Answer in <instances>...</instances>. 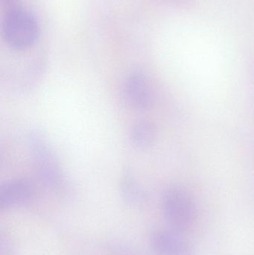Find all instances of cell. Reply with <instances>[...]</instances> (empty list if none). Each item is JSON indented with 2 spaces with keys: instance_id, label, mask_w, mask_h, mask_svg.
<instances>
[{
  "instance_id": "cell-1",
  "label": "cell",
  "mask_w": 254,
  "mask_h": 255,
  "mask_svg": "<svg viewBox=\"0 0 254 255\" xmlns=\"http://www.w3.org/2000/svg\"><path fill=\"white\" fill-rule=\"evenodd\" d=\"M29 145L41 181L58 194H67L71 188L70 181L44 136L38 132H32L30 133Z\"/></svg>"
},
{
  "instance_id": "cell-2",
  "label": "cell",
  "mask_w": 254,
  "mask_h": 255,
  "mask_svg": "<svg viewBox=\"0 0 254 255\" xmlns=\"http://www.w3.org/2000/svg\"><path fill=\"white\" fill-rule=\"evenodd\" d=\"M164 217L171 229L183 233L192 229L197 219V207L192 195L183 187H167L163 194Z\"/></svg>"
},
{
  "instance_id": "cell-3",
  "label": "cell",
  "mask_w": 254,
  "mask_h": 255,
  "mask_svg": "<svg viewBox=\"0 0 254 255\" xmlns=\"http://www.w3.org/2000/svg\"><path fill=\"white\" fill-rule=\"evenodd\" d=\"M2 34L7 44L16 50H25L37 42L40 27L35 16L22 7H13L5 13Z\"/></svg>"
},
{
  "instance_id": "cell-4",
  "label": "cell",
  "mask_w": 254,
  "mask_h": 255,
  "mask_svg": "<svg viewBox=\"0 0 254 255\" xmlns=\"http://www.w3.org/2000/svg\"><path fill=\"white\" fill-rule=\"evenodd\" d=\"M150 247L155 255H195L192 246L172 230H158L152 233Z\"/></svg>"
},
{
  "instance_id": "cell-5",
  "label": "cell",
  "mask_w": 254,
  "mask_h": 255,
  "mask_svg": "<svg viewBox=\"0 0 254 255\" xmlns=\"http://www.w3.org/2000/svg\"><path fill=\"white\" fill-rule=\"evenodd\" d=\"M124 94L128 104L137 110H147L153 104V88L148 78L140 72L131 73L127 78Z\"/></svg>"
},
{
  "instance_id": "cell-6",
  "label": "cell",
  "mask_w": 254,
  "mask_h": 255,
  "mask_svg": "<svg viewBox=\"0 0 254 255\" xmlns=\"http://www.w3.org/2000/svg\"><path fill=\"white\" fill-rule=\"evenodd\" d=\"M35 186L31 180L19 178L0 187V208L7 209L28 203L35 196Z\"/></svg>"
},
{
  "instance_id": "cell-7",
  "label": "cell",
  "mask_w": 254,
  "mask_h": 255,
  "mask_svg": "<svg viewBox=\"0 0 254 255\" xmlns=\"http://www.w3.org/2000/svg\"><path fill=\"white\" fill-rule=\"evenodd\" d=\"M120 193L122 199L130 206H138L145 199V193L131 172H125L120 181Z\"/></svg>"
},
{
  "instance_id": "cell-8",
  "label": "cell",
  "mask_w": 254,
  "mask_h": 255,
  "mask_svg": "<svg viewBox=\"0 0 254 255\" xmlns=\"http://www.w3.org/2000/svg\"><path fill=\"white\" fill-rule=\"evenodd\" d=\"M156 129L149 121H141L133 127L131 131V142L140 149L149 148L155 142Z\"/></svg>"
},
{
  "instance_id": "cell-9",
  "label": "cell",
  "mask_w": 254,
  "mask_h": 255,
  "mask_svg": "<svg viewBox=\"0 0 254 255\" xmlns=\"http://www.w3.org/2000/svg\"><path fill=\"white\" fill-rule=\"evenodd\" d=\"M15 1H16V0H1L2 4H4V5L8 6V7H10V8L14 4Z\"/></svg>"
}]
</instances>
